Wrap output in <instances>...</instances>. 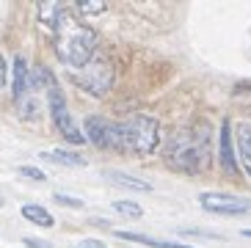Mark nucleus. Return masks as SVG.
<instances>
[{
  "instance_id": "nucleus-1",
  "label": "nucleus",
  "mask_w": 251,
  "mask_h": 248,
  "mask_svg": "<svg viewBox=\"0 0 251 248\" xmlns=\"http://www.w3.org/2000/svg\"><path fill=\"white\" fill-rule=\"evenodd\" d=\"M210 157H213V127L207 119H193L191 124L169 135L166 160L174 171L204 174L210 168Z\"/></svg>"
},
{
  "instance_id": "nucleus-2",
  "label": "nucleus",
  "mask_w": 251,
  "mask_h": 248,
  "mask_svg": "<svg viewBox=\"0 0 251 248\" xmlns=\"http://www.w3.org/2000/svg\"><path fill=\"white\" fill-rule=\"evenodd\" d=\"M52 44H55V55L61 64L69 66V72L86 66L97 52V33L91 25L75 20L72 14H64L52 30Z\"/></svg>"
},
{
  "instance_id": "nucleus-3",
  "label": "nucleus",
  "mask_w": 251,
  "mask_h": 248,
  "mask_svg": "<svg viewBox=\"0 0 251 248\" xmlns=\"http://www.w3.org/2000/svg\"><path fill=\"white\" fill-rule=\"evenodd\" d=\"M122 135H125V152L149 157L160 146V124L152 116H133L122 124Z\"/></svg>"
},
{
  "instance_id": "nucleus-4",
  "label": "nucleus",
  "mask_w": 251,
  "mask_h": 248,
  "mask_svg": "<svg viewBox=\"0 0 251 248\" xmlns=\"http://www.w3.org/2000/svg\"><path fill=\"white\" fill-rule=\"evenodd\" d=\"M45 94H47V105H50L52 124L58 127V132H61V135H64L67 141H69V144H75V146L86 144V135H83V130L77 127L75 116L69 113L67 99H64V91L58 88V83H55V86H50V88L45 91Z\"/></svg>"
},
{
  "instance_id": "nucleus-5",
  "label": "nucleus",
  "mask_w": 251,
  "mask_h": 248,
  "mask_svg": "<svg viewBox=\"0 0 251 248\" xmlns=\"http://www.w3.org/2000/svg\"><path fill=\"white\" fill-rule=\"evenodd\" d=\"M75 83L83 88V91H89L91 97H105L108 91H111L113 86V69L111 64L105 58H91L86 66H80V69H75L72 72Z\"/></svg>"
},
{
  "instance_id": "nucleus-6",
  "label": "nucleus",
  "mask_w": 251,
  "mask_h": 248,
  "mask_svg": "<svg viewBox=\"0 0 251 248\" xmlns=\"http://www.w3.org/2000/svg\"><path fill=\"white\" fill-rule=\"evenodd\" d=\"M86 141L94 144L97 149H111V152H125V135H122V124L111 122L105 116H89L86 119Z\"/></svg>"
},
{
  "instance_id": "nucleus-7",
  "label": "nucleus",
  "mask_w": 251,
  "mask_h": 248,
  "mask_svg": "<svg viewBox=\"0 0 251 248\" xmlns=\"http://www.w3.org/2000/svg\"><path fill=\"white\" fill-rule=\"evenodd\" d=\"M201 210L213 212V215H251V198L221 193V190H207L199 196Z\"/></svg>"
},
{
  "instance_id": "nucleus-8",
  "label": "nucleus",
  "mask_w": 251,
  "mask_h": 248,
  "mask_svg": "<svg viewBox=\"0 0 251 248\" xmlns=\"http://www.w3.org/2000/svg\"><path fill=\"white\" fill-rule=\"evenodd\" d=\"M232 132H235L232 138H235V149H237L235 154L237 166L243 168V174L251 179V122H240Z\"/></svg>"
},
{
  "instance_id": "nucleus-9",
  "label": "nucleus",
  "mask_w": 251,
  "mask_h": 248,
  "mask_svg": "<svg viewBox=\"0 0 251 248\" xmlns=\"http://www.w3.org/2000/svg\"><path fill=\"white\" fill-rule=\"evenodd\" d=\"M232 122L224 119L221 122V132H218V144H221V166L226 174L232 176H240V168H237V157H235V149H232Z\"/></svg>"
},
{
  "instance_id": "nucleus-10",
  "label": "nucleus",
  "mask_w": 251,
  "mask_h": 248,
  "mask_svg": "<svg viewBox=\"0 0 251 248\" xmlns=\"http://www.w3.org/2000/svg\"><path fill=\"white\" fill-rule=\"evenodd\" d=\"M28 83H30L28 61H25L23 55H17L14 66H11V97H14V102H20V99L28 94Z\"/></svg>"
},
{
  "instance_id": "nucleus-11",
  "label": "nucleus",
  "mask_w": 251,
  "mask_h": 248,
  "mask_svg": "<svg viewBox=\"0 0 251 248\" xmlns=\"http://www.w3.org/2000/svg\"><path fill=\"white\" fill-rule=\"evenodd\" d=\"M116 237L138 243V246H149V248H196V246H182V243H171V240H157V237H149V234H141V232H125V229H116Z\"/></svg>"
},
{
  "instance_id": "nucleus-12",
  "label": "nucleus",
  "mask_w": 251,
  "mask_h": 248,
  "mask_svg": "<svg viewBox=\"0 0 251 248\" xmlns=\"http://www.w3.org/2000/svg\"><path fill=\"white\" fill-rule=\"evenodd\" d=\"M39 157L47 160V163H55V166H69V168L86 166V157H80V154H75V152H67V149H47V152H42Z\"/></svg>"
},
{
  "instance_id": "nucleus-13",
  "label": "nucleus",
  "mask_w": 251,
  "mask_h": 248,
  "mask_svg": "<svg viewBox=\"0 0 251 248\" xmlns=\"http://www.w3.org/2000/svg\"><path fill=\"white\" fill-rule=\"evenodd\" d=\"M113 185H125V188H133V190H152V185L147 179H138V176L127 174V171H119V168H105L102 171Z\"/></svg>"
},
{
  "instance_id": "nucleus-14",
  "label": "nucleus",
  "mask_w": 251,
  "mask_h": 248,
  "mask_svg": "<svg viewBox=\"0 0 251 248\" xmlns=\"http://www.w3.org/2000/svg\"><path fill=\"white\" fill-rule=\"evenodd\" d=\"M20 212H23L25 221H30V223H36V226H42V229H50L52 223H55L52 212L47 210V207H42V204H23Z\"/></svg>"
},
{
  "instance_id": "nucleus-15",
  "label": "nucleus",
  "mask_w": 251,
  "mask_h": 248,
  "mask_svg": "<svg viewBox=\"0 0 251 248\" xmlns=\"http://www.w3.org/2000/svg\"><path fill=\"white\" fill-rule=\"evenodd\" d=\"M64 14H67V8L61 6V3H42L39 6V22L47 25L50 30H55V25H58V20Z\"/></svg>"
},
{
  "instance_id": "nucleus-16",
  "label": "nucleus",
  "mask_w": 251,
  "mask_h": 248,
  "mask_svg": "<svg viewBox=\"0 0 251 248\" xmlns=\"http://www.w3.org/2000/svg\"><path fill=\"white\" fill-rule=\"evenodd\" d=\"M113 210L119 215H127V218H141L144 215V207L138 201H113Z\"/></svg>"
},
{
  "instance_id": "nucleus-17",
  "label": "nucleus",
  "mask_w": 251,
  "mask_h": 248,
  "mask_svg": "<svg viewBox=\"0 0 251 248\" xmlns=\"http://www.w3.org/2000/svg\"><path fill=\"white\" fill-rule=\"evenodd\" d=\"M75 8H77L80 14H86V17H94V14H102L105 11V3L102 0H77Z\"/></svg>"
},
{
  "instance_id": "nucleus-18",
  "label": "nucleus",
  "mask_w": 251,
  "mask_h": 248,
  "mask_svg": "<svg viewBox=\"0 0 251 248\" xmlns=\"http://www.w3.org/2000/svg\"><path fill=\"white\" fill-rule=\"evenodd\" d=\"M20 174L28 176V179H33V182H45V179H47L45 171H42V168H36V166H20Z\"/></svg>"
},
{
  "instance_id": "nucleus-19",
  "label": "nucleus",
  "mask_w": 251,
  "mask_h": 248,
  "mask_svg": "<svg viewBox=\"0 0 251 248\" xmlns=\"http://www.w3.org/2000/svg\"><path fill=\"white\" fill-rule=\"evenodd\" d=\"M55 201L64 207H75V210H83V201L80 198H75V196H67V193H55Z\"/></svg>"
},
{
  "instance_id": "nucleus-20",
  "label": "nucleus",
  "mask_w": 251,
  "mask_h": 248,
  "mask_svg": "<svg viewBox=\"0 0 251 248\" xmlns=\"http://www.w3.org/2000/svg\"><path fill=\"white\" fill-rule=\"evenodd\" d=\"M23 246H28V248H50L45 240H36V237H25Z\"/></svg>"
},
{
  "instance_id": "nucleus-21",
  "label": "nucleus",
  "mask_w": 251,
  "mask_h": 248,
  "mask_svg": "<svg viewBox=\"0 0 251 248\" xmlns=\"http://www.w3.org/2000/svg\"><path fill=\"white\" fill-rule=\"evenodd\" d=\"M6 58H3V52H0V91H3V86H6Z\"/></svg>"
},
{
  "instance_id": "nucleus-22",
  "label": "nucleus",
  "mask_w": 251,
  "mask_h": 248,
  "mask_svg": "<svg viewBox=\"0 0 251 248\" xmlns=\"http://www.w3.org/2000/svg\"><path fill=\"white\" fill-rule=\"evenodd\" d=\"M75 248H105V243H100V240H83V243H77Z\"/></svg>"
},
{
  "instance_id": "nucleus-23",
  "label": "nucleus",
  "mask_w": 251,
  "mask_h": 248,
  "mask_svg": "<svg viewBox=\"0 0 251 248\" xmlns=\"http://www.w3.org/2000/svg\"><path fill=\"white\" fill-rule=\"evenodd\" d=\"M243 237H251V229H243Z\"/></svg>"
},
{
  "instance_id": "nucleus-24",
  "label": "nucleus",
  "mask_w": 251,
  "mask_h": 248,
  "mask_svg": "<svg viewBox=\"0 0 251 248\" xmlns=\"http://www.w3.org/2000/svg\"><path fill=\"white\" fill-rule=\"evenodd\" d=\"M0 207H3V198H0Z\"/></svg>"
}]
</instances>
